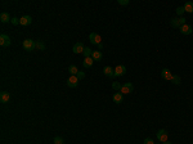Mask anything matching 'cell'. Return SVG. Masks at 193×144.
<instances>
[{
    "mask_svg": "<svg viewBox=\"0 0 193 144\" xmlns=\"http://www.w3.org/2000/svg\"><path fill=\"white\" fill-rule=\"evenodd\" d=\"M10 23H12V24H14V26H17V24H19V19H18V18H12Z\"/></svg>",
    "mask_w": 193,
    "mask_h": 144,
    "instance_id": "cell-30",
    "label": "cell"
},
{
    "mask_svg": "<svg viewBox=\"0 0 193 144\" xmlns=\"http://www.w3.org/2000/svg\"><path fill=\"white\" fill-rule=\"evenodd\" d=\"M82 54H84V57H85V58H88V57H92V54H93V50H92V49H90V48H85V49H84V53H82Z\"/></svg>",
    "mask_w": 193,
    "mask_h": 144,
    "instance_id": "cell-24",
    "label": "cell"
},
{
    "mask_svg": "<svg viewBox=\"0 0 193 144\" xmlns=\"http://www.w3.org/2000/svg\"><path fill=\"white\" fill-rule=\"evenodd\" d=\"M162 144H173V143H170V142H165V143H162Z\"/></svg>",
    "mask_w": 193,
    "mask_h": 144,
    "instance_id": "cell-32",
    "label": "cell"
},
{
    "mask_svg": "<svg viewBox=\"0 0 193 144\" xmlns=\"http://www.w3.org/2000/svg\"><path fill=\"white\" fill-rule=\"evenodd\" d=\"M68 72H70L72 76H76V75L79 73V68H77L75 65H71L70 67H68Z\"/></svg>",
    "mask_w": 193,
    "mask_h": 144,
    "instance_id": "cell-20",
    "label": "cell"
},
{
    "mask_svg": "<svg viewBox=\"0 0 193 144\" xmlns=\"http://www.w3.org/2000/svg\"><path fill=\"white\" fill-rule=\"evenodd\" d=\"M183 8L187 13H193V1H186Z\"/></svg>",
    "mask_w": 193,
    "mask_h": 144,
    "instance_id": "cell-17",
    "label": "cell"
},
{
    "mask_svg": "<svg viewBox=\"0 0 193 144\" xmlns=\"http://www.w3.org/2000/svg\"><path fill=\"white\" fill-rule=\"evenodd\" d=\"M170 24H171L173 29H180V21H179V18H171L170 19Z\"/></svg>",
    "mask_w": 193,
    "mask_h": 144,
    "instance_id": "cell-19",
    "label": "cell"
},
{
    "mask_svg": "<svg viewBox=\"0 0 193 144\" xmlns=\"http://www.w3.org/2000/svg\"><path fill=\"white\" fill-rule=\"evenodd\" d=\"M76 76H77V79H79V80H82V79L85 77V73H84L82 71H79V73H77Z\"/></svg>",
    "mask_w": 193,
    "mask_h": 144,
    "instance_id": "cell-28",
    "label": "cell"
},
{
    "mask_svg": "<svg viewBox=\"0 0 193 144\" xmlns=\"http://www.w3.org/2000/svg\"><path fill=\"white\" fill-rule=\"evenodd\" d=\"M31 22H32V18L30 17V16L24 14L19 18V24H21V26H29V24H31Z\"/></svg>",
    "mask_w": 193,
    "mask_h": 144,
    "instance_id": "cell-11",
    "label": "cell"
},
{
    "mask_svg": "<svg viewBox=\"0 0 193 144\" xmlns=\"http://www.w3.org/2000/svg\"><path fill=\"white\" fill-rule=\"evenodd\" d=\"M112 99H113V102L116 104H121L122 103V101H124V95L118 91V93H115L113 94V96H112Z\"/></svg>",
    "mask_w": 193,
    "mask_h": 144,
    "instance_id": "cell-14",
    "label": "cell"
},
{
    "mask_svg": "<svg viewBox=\"0 0 193 144\" xmlns=\"http://www.w3.org/2000/svg\"><path fill=\"white\" fill-rule=\"evenodd\" d=\"M156 137H157V139H158L160 143H165V142H167L169 134H167V131L165 129H161V130H158V131H157Z\"/></svg>",
    "mask_w": 193,
    "mask_h": 144,
    "instance_id": "cell-2",
    "label": "cell"
},
{
    "mask_svg": "<svg viewBox=\"0 0 193 144\" xmlns=\"http://www.w3.org/2000/svg\"><path fill=\"white\" fill-rule=\"evenodd\" d=\"M121 88H122V85H121L118 81H113V82H112V89H113V90L120 91V90H121Z\"/></svg>",
    "mask_w": 193,
    "mask_h": 144,
    "instance_id": "cell-22",
    "label": "cell"
},
{
    "mask_svg": "<svg viewBox=\"0 0 193 144\" xmlns=\"http://www.w3.org/2000/svg\"><path fill=\"white\" fill-rule=\"evenodd\" d=\"M103 72L106 76L108 77H115V68H112L111 66H106V67L103 68Z\"/></svg>",
    "mask_w": 193,
    "mask_h": 144,
    "instance_id": "cell-12",
    "label": "cell"
},
{
    "mask_svg": "<svg viewBox=\"0 0 193 144\" xmlns=\"http://www.w3.org/2000/svg\"><path fill=\"white\" fill-rule=\"evenodd\" d=\"M179 21H180V24L183 26V24H186V21H187V19L184 18V17H180V18H179Z\"/></svg>",
    "mask_w": 193,
    "mask_h": 144,
    "instance_id": "cell-31",
    "label": "cell"
},
{
    "mask_svg": "<svg viewBox=\"0 0 193 144\" xmlns=\"http://www.w3.org/2000/svg\"><path fill=\"white\" fill-rule=\"evenodd\" d=\"M143 144H154V142L151 139V138H145L144 142H143Z\"/></svg>",
    "mask_w": 193,
    "mask_h": 144,
    "instance_id": "cell-29",
    "label": "cell"
},
{
    "mask_svg": "<svg viewBox=\"0 0 193 144\" xmlns=\"http://www.w3.org/2000/svg\"><path fill=\"white\" fill-rule=\"evenodd\" d=\"M53 142H54V144H65V140H63L62 137H56Z\"/></svg>",
    "mask_w": 193,
    "mask_h": 144,
    "instance_id": "cell-25",
    "label": "cell"
},
{
    "mask_svg": "<svg viewBox=\"0 0 193 144\" xmlns=\"http://www.w3.org/2000/svg\"><path fill=\"white\" fill-rule=\"evenodd\" d=\"M79 81L80 80L77 79V76H72V75H71L67 80V86L68 88H76L77 85H79Z\"/></svg>",
    "mask_w": 193,
    "mask_h": 144,
    "instance_id": "cell-7",
    "label": "cell"
},
{
    "mask_svg": "<svg viewBox=\"0 0 193 144\" xmlns=\"http://www.w3.org/2000/svg\"><path fill=\"white\" fill-rule=\"evenodd\" d=\"M117 3H118V5H129V0H117Z\"/></svg>",
    "mask_w": 193,
    "mask_h": 144,
    "instance_id": "cell-27",
    "label": "cell"
},
{
    "mask_svg": "<svg viewBox=\"0 0 193 144\" xmlns=\"http://www.w3.org/2000/svg\"><path fill=\"white\" fill-rule=\"evenodd\" d=\"M161 77L165 80V81H171V79H173L171 71H170L169 68H164V70L161 71Z\"/></svg>",
    "mask_w": 193,
    "mask_h": 144,
    "instance_id": "cell-8",
    "label": "cell"
},
{
    "mask_svg": "<svg viewBox=\"0 0 193 144\" xmlns=\"http://www.w3.org/2000/svg\"><path fill=\"white\" fill-rule=\"evenodd\" d=\"M126 73V67L122 65H118L115 67V77H120V76H124Z\"/></svg>",
    "mask_w": 193,
    "mask_h": 144,
    "instance_id": "cell-6",
    "label": "cell"
},
{
    "mask_svg": "<svg viewBox=\"0 0 193 144\" xmlns=\"http://www.w3.org/2000/svg\"><path fill=\"white\" fill-rule=\"evenodd\" d=\"M93 63H94V59H93L92 57H88V58H84V62H82V66H84L85 68H90L93 66Z\"/></svg>",
    "mask_w": 193,
    "mask_h": 144,
    "instance_id": "cell-15",
    "label": "cell"
},
{
    "mask_svg": "<svg viewBox=\"0 0 193 144\" xmlns=\"http://www.w3.org/2000/svg\"><path fill=\"white\" fill-rule=\"evenodd\" d=\"M102 52L101 50H93V54H92V58L94 59V62H98V60L102 59Z\"/></svg>",
    "mask_w": 193,
    "mask_h": 144,
    "instance_id": "cell-18",
    "label": "cell"
},
{
    "mask_svg": "<svg viewBox=\"0 0 193 144\" xmlns=\"http://www.w3.org/2000/svg\"><path fill=\"white\" fill-rule=\"evenodd\" d=\"M36 49H39V50H45L46 46H45V44H44L43 41L37 40V41H36Z\"/></svg>",
    "mask_w": 193,
    "mask_h": 144,
    "instance_id": "cell-23",
    "label": "cell"
},
{
    "mask_svg": "<svg viewBox=\"0 0 193 144\" xmlns=\"http://www.w3.org/2000/svg\"><path fill=\"white\" fill-rule=\"evenodd\" d=\"M9 99H10V94L8 91H1L0 93V102L1 103H8Z\"/></svg>",
    "mask_w": 193,
    "mask_h": 144,
    "instance_id": "cell-13",
    "label": "cell"
},
{
    "mask_svg": "<svg viewBox=\"0 0 193 144\" xmlns=\"http://www.w3.org/2000/svg\"><path fill=\"white\" fill-rule=\"evenodd\" d=\"M10 37L8 35H5V34H1L0 35V45L3 46V48H7V46H9L10 45Z\"/></svg>",
    "mask_w": 193,
    "mask_h": 144,
    "instance_id": "cell-5",
    "label": "cell"
},
{
    "mask_svg": "<svg viewBox=\"0 0 193 144\" xmlns=\"http://www.w3.org/2000/svg\"><path fill=\"white\" fill-rule=\"evenodd\" d=\"M171 82H173L174 85H180V82H181V79H180V76H178V75H173Z\"/></svg>",
    "mask_w": 193,
    "mask_h": 144,
    "instance_id": "cell-21",
    "label": "cell"
},
{
    "mask_svg": "<svg viewBox=\"0 0 193 144\" xmlns=\"http://www.w3.org/2000/svg\"><path fill=\"white\" fill-rule=\"evenodd\" d=\"M36 48V41L32 40V39H26L23 41V49L27 52H32L34 49Z\"/></svg>",
    "mask_w": 193,
    "mask_h": 144,
    "instance_id": "cell-1",
    "label": "cell"
},
{
    "mask_svg": "<svg viewBox=\"0 0 193 144\" xmlns=\"http://www.w3.org/2000/svg\"><path fill=\"white\" fill-rule=\"evenodd\" d=\"M179 30H180V32L183 35H191L193 32L192 26H191V24H187V23L183 24V26H180V29H179Z\"/></svg>",
    "mask_w": 193,
    "mask_h": 144,
    "instance_id": "cell-10",
    "label": "cell"
},
{
    "mask_svg": "<svg viewBox=\"0 0 193 144\" xmlns=\"http://www.w3.org/2000/svg\"><path fill=\"white\" fill-rule=\"evenodd\" d=\"M84 49H85V46H84V44L81 43V41H79V43H76L75 45H73V48H72V52L73 53H76V54H79V53H84Z\"/></svg>",
    "mask_w": 193,
    "mask_h": 144,
    "instance_id": "cell-9",
    "label": "cell"
},
{
    "mask_svg": "<svg viewBox=\"0 0 193 144\" xmlns=\"http://www.w3.org/2000/svg\"><path fill=\"white\" fill-rule=\"evenodd\" d=\"M0 21H1L3 23H7V22H10V21H12V18H10L9 13L3 12L1 14H0Z\"/></svg>",
    "mask_w": 193,
    "mask_h": 144,
    "instance_id": "cell-16",
    "label": "cell"
},
{
    "mask_svg": "<svg viewBox=\"0 0 193 144\" xmlns=\"http://www.w3.org/2000/svg\"><path fill=\"white\" fill-rule=\"evenodd\" d=\"M133 90H134V85L131 84V82H125V84L122 85V88H121L120 93L124 95V94H130Z\"/></svg>",
    "mask_w": 193,
    "mask_h": 144,
    "instance_id": "cell-4",
    "label": "cell"
},
{
    "mask_svg": "<svg viewBox=\"0 0 193 144\" xmlns=\"http://www.w3.org/2000/svg\"><path fill=\"white\" fill-rule=\"evenodd\" d=\"M184 13H186V10H184L183 7H178V8H176V14H178V16H183Z\"/></svg>",
    "mask_w": 193,
    "mask_h": 144,
    "instance_id": "cell-26",
    "label": "cell"
},
{
    "mask_svg": "<svg viewBox=\"0 0 193 144\" xmlns=\"http://www.w3.org/2000/svg\"><path fill=\"white\" fill-rule=\"evenodd\" d=\"M89 40H90V43L94 44V45H99V44H102L101 35H98L96 32H92V34L89 35Z\"/></svg>",
    "mask_w": 193,
    "mask_h": 144,
    "instance_id": "cell-3",
    "label": "cell"
}]
</instances>
